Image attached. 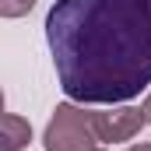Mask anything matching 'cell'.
Segmentation results:
<instances>
[{
    "mask_svg": "<svg viewBox=\"0 0 151 151\" xmlns=\"http://www.w3.org/2000/svg\"><path fill=\"white\" fill-rule=\"evenodd\" d=\"M141 127H144V113L134 109V106H119V109H106V113H91L95 141H102V144L130 141L134 134H141Z\"/></svg>",
    "mask_w": 151,
    "mask_h": 151,
    "instance_id": "cell-3",
    "label": "cell"
},
{
    "mask_svg": "<svg viewBox=\"0 0 151 151\" xmlns=\"http://www.w3.org/2000/svg\"><path fill=\"white\" fill-rule=\"evenodd\" d=\"M0 116H4V91H0Z\"/></svg>",
    "mask_w": 151,
    "mask_h": 151,
    "instance_id": "cell-8",
    "label": "cell"
},
{
    "mask_svg": "<svg viewBox=\"0 0 151 151\" xmlns=\"http://www.w3.org/2000/svg\"><path fill=\"white\" fill-rule=\"evenodd\" d=\"M35 0H0V18H25Z\"/></svg>",
    "mask_w": 151,
    "mask_h": 151,
    "instance_id": "cell-5",
    "label": "cell"
},
{
    "mask_svg": "<svg viewBox=\"0 0 151 151\" xmlns=\"http://www.w3.org/2000/svg\"><path fill=\"white\" fill-rule=\"evenodd\" d=\"M46 151H88L95 148V130H91V113L74 102H60L53 109V119L46 123L42 134Z\"/></svg>",
    "mask_w": 151,
    "mask_h": 151,
    "instance_id": "cell-2",
    "label": "cell"
},
{
    "mask_svg": "<svg viewBox=\"0 0 151 151\" xmlns=\"http://www.w3.org/2000/svg\"><path fill=\"white\" fill-rule=\"evenodd\" d=\"M88 151H102V148H88Z\"/></svg>",
    "mask_w": 151,
    "mask_h": 151,
    "instance_id": "cell-9",
    "label": "cell"
},
{
    "mask_svg": "<svg viewBox=\"0 0 151 151\" xmlns=\"http://www.w3.org/2000/svg\"><path fill=\"white\" fill-rule=\"evenodd\" d=\"M32 141V127L21 116H0V151H21Z\"/></svg>",
    "mask_w": 151,
    "mask_h": 151,
    "instance_id": "cell-4",
    "label": "cell"
},
{
    "mask_svg": "<svg viewBox=\"0 0 151 151\" xmlns=\"http://www.w3.org/2000/svg\"><path fill=\"white\" fill-rule=\"evenodd\" d=\"M127 151H151V144H134V148H127Z\"/></svg>",
    "mask_w": 151,
    "mask_h": 151,
    "instance_id": "cell-7",
    "label": "cell"
},
{
    "mask_svg": "<svg viewBox=\"0 0 151 151\" xmlns=\"http://www.w3.org/2000/svg\"><path fill=\"white\" fill-rule=\"evenodd\" d=\"M141 113H144V123H151V95L144 99V109H141Z\"/></svg>",
    "mask_w": 151,
    "mask_h": 151,
    "instance_id": "cell-6",
    "label": "cell"
},
{
    "mask_svg": "<svg viewBox=\"0 0 151 151\" xmlns=\"http://www.w3.org/2000/svg\"><path fill=\"white\" fill-rule=\"evenodd\" d=\"M46 39L70 102L116 106L151 84V0H56Z\"/></svg>",
    "mask_w": 151,
    "mask_h": 151,
    "instance_id": "cell-1",
    "label": "cell"
}]
</instances>
